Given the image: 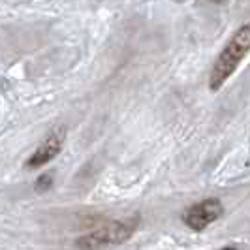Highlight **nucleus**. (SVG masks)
Listing matches in <instances>:
<instances>
[{"instance_id": "obj_2", "label": "nucleus", "mask_w": 250, "mask_h": 250, "mask_svg": "<svg viewBox=\"0 0 250 250\" xmlns=\"http://www.w3.org/2000/svg\"><path fill=\"white\" fill-rule=\"evenodd\" d=\"M220 214H222V205L216 200L201 201L192 209H188V213L185 214V222L194 229H203L207 224L214 222Z\"/></svg>"}, {"instance_id": "obj_5", "label": "nucleus", "mask_w": 250, "mask_h": 250, "mask_svg": "<svg viewBox=\"0 0 250 250\" xmlns=\"http://www.w3.org/2000/svg\"><path fill=\"white\" fill-rule=\"evenodd\" d=\"M226 250H231V249H226Z\"/></svg>"}, {"instance_id": "obj_4", "label": "nucleus", "mask_w": 250, "mask_h": 250, "mask_svg": "<svg viewBox=\"0 0 250 250\" xmlns=\"http://www.w3.org/2000/svg\"><path fill=\"white\" fill-rule=\"evenodd\" d=\"M214 2H224V0H214Z\"/></svg>"}, {"instance_id": "obj_1", "label": "nucleus", "mask_w": 250, "mask_h": 250, "mask_svg": "<svg viewBox=\"0 0 250 250\" xmlns=\"http://www.w3.org/2000/svg\"><path fill=\"white\" fill-rule=\"evenodd\" d=\"M250 51V21L239 28L233 34V38L228 42L222 53L218 55L216 62L213 66V72L209 77V87L211 90L222 88L226 81L229 79V75L237 70V66L243 62V59L249 55Z\"/></svg>"}, {"instance_id": "obj_3", "label": "nucleus", "mask_w": 250, "mask_h": 250, "mask_svg": "<svg viewBox=\"0 0 250 250\" xmlns=\"http://www.w3.org/2000/svg\"><path fill=\"white\" fill-rule=\"evenodd\" d=\"M62 139H64V132H55V134H51L49 138L45 139L38 150L30 156V160L26 162L28 167H40V166H43V164H47L49 160H53L61 149H62Z\"/></svg>"}]
</instances>
